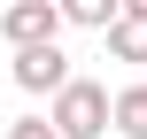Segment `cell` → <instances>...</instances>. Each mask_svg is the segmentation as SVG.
Wrapping results in <instances>:
<instances>
[{
    "instance_id": "obj_1",
    "label": "cell",
    "mask_w": 147,
    "mask_h": 139,
    "mask_svg": "<svg viewBox=\"0 0 147 139\" xmlns=\"http://www.w3.org/2000/svg\"><path fill=\"white\" fill-rule=\"evenodd\" d=\"M54 132H62V139H101V132H116V93H109L101 77H70V93L54 101Z\"/></svg>"
},
{
    "instance_id": "obj_5",
    "label": "cell",
    "mask_w": 147,
    "mask_h": 139,
    "mask_svg": "<svg viewBox=\"0 0 147 139\" xmlns=\"http://www.w3.org/2000/svg\"><path fill=\"white\" fill-rule=\"evenodd\" d=\"M116 132H124V139H147V77L116 93Z\"/></svg>"
},
{
    "instance_id": "obj_2",
    "label": "cell",
    "mask_w": 147,
    "mask_h": 139,
    "mask_svg": "<svg viewBox=\"0 0 147 139\" xmlns=\"http://www.w3.org/2000/svg\"><path fill=\"white\" fill-rule=\"evenodd\" d=\"M62 0H16V8H0V39L16 46V54H31V46H54L62 39Z\"/></svg>"
},
{
    "instance_id": "obj_4",
    "label": "cell",
    "mask_w": 147,
    "mask_h": 139,
    "mask_svg": "<svg viewBox=\"0 0 147 139\" xmlns=\"http://www.w3.org/2000/svg\"><path fill=\"white\" fill-rule=\"evenodd\" d=\"M109 54L116 62H147V0H124V15L109 31Z\"/></svg>"
},
{
    "instance_id": "obj_3",
    "label": "cell",
    "mask_w": 147,
    "mask_h": 139,
    "mask_svg": "<svg viewBox=\"0 0 147 139\" xmlns=\"http://www.w3.org/2000/svg\"><path fill=\"white\" fill-rule=\"evenodd\" d=\"M8 77H16L23 93H54V101H62L78 70H70V54H62V46H31V54H16V62H8Z\"/></svg>"
},
{
    "instance_id": "obj_6",
    "label": "cell",
    "mask_w": 147,
    "mask_h": 139,
    "mask_svg": "<svg viewBox=\"0 0 147 139\" xmlns=\"http://www.w3.org/2000/svg\"><path fill=\"white\" fill-rule=\"evenodd\" d=\"M8 139H62V132H54V116H23V124H8Z\"/></svg>"
}]
</instances>
